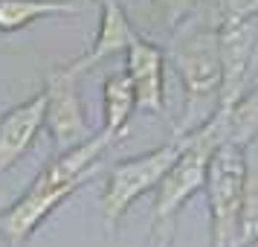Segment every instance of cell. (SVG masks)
I'll list each match as a JSON object with an SVG mask.
<instances>
[{
  "instance_id": "30bf717a",
  "label": "cell",
  "mask_w": 258,
  "mask_h": 247,
  "mask_svg": "<svg viewBox=\"0 0 258 247\" xmlns=\"http://www.w3.org/2000/svg\"><path fill=\"white\" fill-rule=\"evenodd\" d=\"M73 15H82V6L70 0H0V35L21 32L38 21Z\"/></svg>"
},
{
  "instance_id": "6da1fadb",
  "label": "cell",
  "mask_w": 258,
  "mask_h": 247,
  "mask_svg": "<svg viewBox=\"0 0 258 247\" xmlns=\"http://www.w3.org/2000/svg\"><path fill=\"white\" fill-rule=\"evenodd\" d=\"M168 59L183 87V117L174 125V137L198 131L218 111L223 90L221 24L212 12L200 21L198 12L174 29L168 44Z\"/></svg>"
},
{
  "instance_id": "277c9868",
  "label": "cell",
  "mask_w": 258,
  "mask_h": 247,
  "mask_svg": "<svg viewBox=\"0 0 258 247\" xmlns=\"http://www.w3.org/2000/svg\"><path fill=\"white\" fill-rule=\"evenodd\" d=\"M188 137H174L168 145H160L148 154L122 160L110 169L102 192V212H105V227L113 235L116 224L125 218V212L134 207V201H140L142 195H148L163 183V177L168 175V169L177 163V157L183 154Z\"/></svg>"
},
{
  "instance_id": "7c38bea8",
  "label": "cell",
  "mask_w": 258,
  "mask_h": 247,
  "mask_svg": "<svg viewBox=\"0 0 258 247\" xmlns=\"http://www.w3.org/2000/svg\"><path fill=\"white\" fill-rule=\"evenodd\" d=\"M212 117L221 122L223 140L249 145L258 137V90H246L229 111H215Z\"/></svg>"
},
{
  "instance_id": "7a4b0ae2",
  "label": "cell",
  "mask_w": 258,
  "mask_h": 247,
  "mask_svg": "<svg viewBox=\"0 0 258 247\" xmlns=\"http://www.w3.org/2000/svg\"><path fill=\"white\" fill-rule=\"evenodd\" d=\"M186 137H188V142L183 149V154L168 169L163 183L154 189L157 195H154V207H151V227H157L163 221H171L200 189H206L212 154H215V149L221 142H226L223 140V131H221V122L215 117L206 119L198 131H191Z\"/></svg>"
},
{
  "instance_id": "52a82bcc",
  "label": "cell",
  "mask_w": 258,
  "mask_h": 247,
  "mask_svg": "<svg viewBox=\"0 0 258 247\" xmlns=\"http://www.w3.org/2000/svg\"><path fill=\"white\" fill-rule=\"evenodd\" d=\"M96 3H99V29H96V35H93V44H90V50H84L79 59L64 64L73 76L90 73L105 59L125 53L140 38V32L128 21V12L122 9L119 0H96Z\"/></svg>"
},
{
  "instance_id": "8992f818",
  "label": "cell",
  "mask_w": 258,
  "mask_h": 247,
  "mask_svg": "<svg viewBox=\"0 0 258 247\" xmlns=\"http://www.w3.org/2000/svg\"><path fill=\"white\" fill-rule=\"evenodd\" d=\"M82 183L87 180H70V183H44L32 180V186L26 189L21 198L15 201L9 210L0 212V238L9 247H24L35 230L47 221L52 212L58 210L73 192H79Z\"/></svg>"
},
{
  "instance_id": "3957f363",
  "label": "cell",
  "mask_w": 258,
  "mask_h": 247,
  "mask_svg": "<svg viewBox=\"0 0 258 247\" xmlns=\"http://www.w3.org/2000/svg\"><path fill=\"white\" fill-rule=\"evenodd\" d=\"M244 183H246V145L221 142L209 163L206 198H209L212 247H238L241 212H244Z\"/></svg>"
},
{
  "instance_id": "5bb4252c",
  "label": "cell",
  "mask_w": 258,
  "mask_h": 247,
  "mask_svg": "<svg viewBox=\"0 0 258 247\" xmlns=\"http://www.w3.org/2000/svg\"><path fill=\"white\" fill-rule=\"evenodd\" d=\"M171 241H174V224L163 221L151 227V238L145 241V247H171Z\"/></svg>"
},
{
  "instance_id": "9c48e42d",
  "label": "cell",
  "mask_w": 258,
  "mask_h": 247,
  "mask_svg": "<svg viewBox=\"0 0 258 247\" xmlns=\"http://www.w3.org/2000/svg\"><path fill=\"white\" fill-rule=\"evenodd\" d=\"M44 122H47V90H38L32 99L0 117V172L12 169L29 152Z\"/></svg>"
},
{
  "instance_id": "5b68a950",
  "label": "cell",
  "mask_w": 258,
  "mask_h": 247,
  "mask_svg": "<svg viewBox=\"0 0 258 247\" xmlns=\"http://www.w3.org/2000/svg\"><path fill=\"white\" fill-rule=\"evenodd\" d=\"M47 90V122L44 128L55 142L58 152H67L79 142L90 140L93 128L84 117V105L79 96V76H73L64 64L52 67L44 79Z\"/></svg>"
},
{
  "instance_id": "4fadbf2b",
  "label": "cell",
  "mask_w": 258,
  "mask_h": 247,
  "mask_svg": "<svg viewBox=\"0 0 258 247\" xmlns=\"http://www.w3.org/2000/svg\"><path fill=\"white\" fill-rule=\"evenodd\" d=\"M200 3H203V0H148L151 15L168 29V32H174L186 18H191V15L198 12Z\"/></svg>"
},
{
  "instance_id": "8fae6325",
  "label": "cell",
  "mask_w": 258,
  "mask_h": 247,
  "mask_svg": "<svg viewBox=\"0 0 258 247\" xmlns=\"http://www.w3.org/2000/svg\"><path fill=\"white\" fill-rule=\"evenodd\" d=\"M134 111H137V93L128 70L110 73L102 84V128L107 134L125 137Z\"/></svg>"
},
{
  "instance_id": "ba28073f",
  "label": "cell",
  "mask_w": 258,
  "mask_h": 247,
  "mask_svg": "<svg viewBox=\"0 0 258 247\" xmlns=\"http://www.w3.org/2000/svg\"><path fill=\"white\" fill-rule=\"evenodd\" d=\"M125 70L131 76L137 111L151 117H165V53L157 44L137 38L125 50Z\"/></svg>"
},
{
  "instance_id": "9a60e30c",
  "label": "cell",
  "mask_w": 258,
  "mask_h": 247,
  "mask_svg": "<svg viewBox=\"0 0 258 247\" xmlns=\"http://www.w3.org/2000/svg\"><path fill=\"white\" fill-rule=\"evenodd\" d=\"M252 247H258V241H255V244H252Z\"/></svg>"
}]
</instances>
